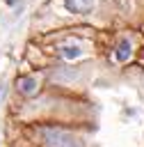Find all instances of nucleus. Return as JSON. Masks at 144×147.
I'll list each match as a JSON object with an SVG mask.
<instances>
[{
	"label": "nucleus",
	"instance_id": "f257e3e1",
	"mask_svg": "<svg viewBox=\"0 0 144 147\" xmlns=\"http://www.w3.org/2000/svg\"><path fill=\"white\" fill-rule=\"evenodd\" d=\"M41 138H43L46 147H85L78 136H73L64 129H57V126H43Z\"/></svg>",
	"mask_w": 144,
	"mask_h": 147
},
{
	"label": "nucleus",
	"instance_id": "f03ea898",
	"mask_svg": "<svg viewBox=\"0 0 144 147\" xmlns=\"http://www.w3.org/2000/svg\"><path fill=\"white\" fill-rule=\"evenodd\" d=\"M16 85H18V92L25 94V96L37 94V90H39V83H37V78H32V76H21V78L16 80Z\"/></svg>",
	"mask_w": 144,
	"mask_h": 147
},
{
	"label": "nucleus",
	"instance_id": "7ed1b4c3",
	"mask_svg": "<svg viewBox=\"0 0 144 147\" xmlns=\"http://www.w3.org/2000/svg\"><path fill=\"white\" fill-rule=\"evenodd\" d=\"M66 7L75 14H87L96 7V0H66Z\"/></svg>",
	"mask_w": 144,
	"mask_h": 147
},
{
	"label": "nucleus",
	"instance_id": "20e7f679",
	"mask_svg": "<svg viewBox=\"0 0 144 147\" xmlns=\"http://www.w3.org/2000/svg\"><path fill=\"white\" fill-rule=\"evenodd\" d=\"M130 53H133V46H130V41H128V39H121V41H119V46H117V53H114V57H117L119 62H126V60L130 57Z\"/></svg>",
	"mask_w": 144,
	"mask_h": 147
},
{
	"label": "nucleus",
	"instance_id": "39448f33",
	"mask_svg": "<svg viewBox=\"0 0 144 147\" xmlns=\"http://www.w3.org/2000/svg\"><path fill=\"white\" fill-rule=\"evenodd\" d=\"M62 55H64L66 60L80 57V48H78V46H64V48H62Z\"/></svg>",
	"mask_w": 144,
	"mask_h": 147
},
{
	"label": "nucleus",
	"instance_id": "423d86ee",
	"mask_svg": "<svg viewBox=\"0 0 144 147\" xmlns=\"http://www.w3.org/2000/svg\"><path fill=\"white\" fill-rule=\"evenodd\" d=\"M0 94H2V85H0Z\"/></svg>",
	"mask_w": 144,
	"mask_h": 147
}]
</instances>
